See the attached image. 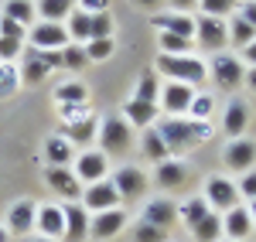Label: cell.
<instances>
[{"label": "cell", "mask_w": 256, "mask_h": 242, "mask_svg": "<svg viewBox=\"0 0 256 242\" xmlns=\"http://www.w3.org/2000/svg\"><path fill=\"white\" fill-rule=\"evenodd\" d=\"M44 157H48V167H68L72 164V143L65 140V137H52V140L44 143Z\"/></svg>", "instance_id": "cell-25"}, {"label": "cell", "mask_w": 256, "mask_h": 242, "mask_svg": "<svg viewBox=\"0 0 256 242\" xmlns=\"http://www.w3.org/2000/svg\"><path fill=\"white\" fill-rule=\"evenodd\" d=\"M96 130H99V123L92 120V116H86V120H79V123H68V126L62 130V137L68 143H89L96 137Z\"/></svg>", "instance_id": "cell-27"}, {"label": "cell", "mask_w": 256, "mask_h": 242, "mask_svg": "<svg viewBox=\"0 0 256 242\" xmlns=\"http://www.w3.org/2000/svg\"><path fill=\"white\" fill-rule=\"evenodd\" d=\"M0 242H7V229L4 225H0Z\"/></svg>", "instance_id": "cell-54"}, {"label": "cell", "mask_w": 256, "mask_h": 242, "mask_svg": "<svg viewBox=\"0 0 256 242\" xmlns=\"http://www.w3.org/2000/svg\"><path fill=\"white\" fill-rule=\"evenodd\" d=\"M242 82H246L250 89H256V65H253V68H250V72H246V79H242Z\"/></svg>", "instance_id": "cell-52"}, {"label": "cell", "mask_w": 256, "mask_h": 242, "mask_svg": "<svg viewBox=\"0 0 256 242\" xmlns=\"http://www.w3.org/2000/svg\"><path fill=\"white\" fill-rule=\"evenodd\" d=\"M178 212H181V219L188 222V229H195V225L208 215V202H205V198H192L188 205H181Z\"/></svg>", "instance_id": "cell-36"}, {"label": "cell", "mask_w": 256, "mask_h": 242, "mask_svg": "<svg viewBox=\"0 0 256 242\" xmlns=\"http://www.w3.org/2000/svg\"><path fill=\"white\" fill-rule=\"evenodd\" d=\"M96 38H113V17H110V10L89 14V41H96Z\"/></svg>", "instance_id": "cell-35"}, {"label": "cell", "mask_w": 256, "mask_h": 242, "mask_svg": "<svg viewBox=\"0 0 256 242\" xmlns=\"http://www.w3.org/2000/svg\"><path fill=\"white\" fill-rule=\"evenodd\" d=\"M236 188H239V198H250V202H253L256 198V171H246Z\"/></svg>", "instance_id": "cell-45"}, {"label": "cell", "mask_w": 256, "mask_h": 242, "mask_svg": "<svg viewBox=\"0 0 256 242\" xmlns=\"http://www.w3.org/2000/svg\"><path fill=\"white\" fill-rule=\"evenodd\" d=\"M168 3L174 7L178 14H188V10H195V7H198V0H168Z\"/></svg>", "instance_id": "cell-49"}, {"label": "cell", "mask_w": 256, "mask_h": 242, "mask_svg": "<svg viewBox=\"0 0 256 242\" xmlns=\"http://www.w3.org/2000/svg\"><path fill=\"white\" fill-rule=\"evenodd\" d=\"M113 55V38H96L86 44V58L89 61H106Z\"/></svg>", "instance_id": "cell-39"}, {"label": "cell", "mask_w": 256, "mask_h": 242, "mask_svg": "<svg viewBox=\"0 0 256 242\" xmlns=\"http://www.w3.org/2000/svg\"><path fill=\"white\" fill-rule=\"evenodd\" d=\"M34 215H38V205L28 202V198H20V202L10 205V212H7V232H14V236H28L31 229H34Z\"/></svg>", "instance_id": "cell-15"}, {"label": "cell", "mask_w": 256, "mask_h": 242, "mask_svg": "<svg viewBox=\"0 0 256 242\" xmlns=\"http://www.w3.org/2000/svg\"><path fill=\"white\" fill-rule=\"evenodd\" d=\"M250 232H253V215H250V208H229L226 215H222V236H229V242H242L250 239Z\"/></svg>", "instance_id": "cell-13"}, {"label": "cell", "mask_w": 256, "mask_h": 242, "mask_svg": "<svg viewBox=\"0 0 256 242\" xmlns=\"http://www.w3.org/2000/svg\"><path fill=\"white\" fill-rule=\"evenodd\" d=\"M212 79H216L218 89H226V92H232L242 85L246 79V68H242V61L236 55H226V51H218L216 58H212Z\"/></svg>", "instance_id": "cell-4"}, {"label": "cell", "mask_w": 256, "mask_h": 242, "mask_svg": "<svg viewBox=\"0 0 256 242\" xmlns=\"http://www.w3.org/2000/svg\"><path fill=\"white\" fill-rule=\"evenodd\" d=\"M212 109H216V99L212 96H195V102H192V120H208L212 116Z\"/></svg>", "instance_id": "cell-42"}, {"label": "cell", "mask_w": 256, "mask_h": 242, "mask_svg": "<svg viewBox=\"0 0 256 242\" xmlns=\"http://www.w3.org/2000/svg\"><path fill=\"white\" fill-rule=\"evenodd\" d=\"M34 3L31 0H7L4 3V17H10V20H18L20 27H34L38 20H34Z\"/></svg>", "instance_id": "cell-26"}, {"label": "cell", "mask_w": 256, "mask_h": 242, "mask_svg": "<svg viewBox=\"0 0 256 242\" xmlns=\"http://www.w3.org/2000/svg\"><path fill=\"white\" fill-rule=\"evenodd\" d=\"M160 96V75L154 72V68H144V75H140L137 82V92H134V99L140 102H154Z\"/></svg>", "instance_id": "cell-29"}, {"label": "cell", "mask_w": 256, "mask_h": 242, "mask_svg": "<svg viewBox=\"0 0 256 242\" xmlns=\"http://www.w3.org/2000/svg\"><path fill=\"white\" fill-rule=\"evenodd\" d=\"M195 38L202 48H208V51H218V48H226L229 44V27H226V20L218 17H195Z\"/></svg>", "instance_id": "cell-7"}, {"label": "cell", "mask_w": 256, "mask_h": 242, "mask_svg": "<svg viewBox=\"0 0 256 242\" xmlns=\"http://www.w3.org/2000/svg\"><path fill=\"white\" fill-rule=\"evenodd\" d=\"M130 143H134V130H130V123L123 120V116H106L102 120V126H99V150L106 157L126 154Z\"/></svg>", "instance_id": "cell-3"}, {"label": "cell", "mask_w": 256, "mask_h": 242, "mask_svg": "<svg viewBox=\"0 0 256 242\" xmlns=\"http://www.w3.org/2000/svg\"><path fill=\"white\" fill-rule=\"evenodd\" d=\"M110 181H113V188H116L120 202H137L140 195L147 191V174H144L140 167H120Z\"/></svg>", "instance_id": "cell-8"}, {"label": "cell", "mask_w": 256, "mask_h": 242, "mask_svg": "<svg viewBox=\"0 0 256 242\" xmlns=\"http://www.w3.org/2000/svg\"><path fill=\"white\" fill-rule=\"evenodd\" d=\"M31 242H55V239H44V236H41V239H31Z\"/></svg>", "instance_id": "cell-55"}, {"label": "cell", "mask_w": 256, "mask_h": 242, "mask_svg": "<svg viewBox=\"0 0 256 242\" xmlns=\"http://www.w3.org/2000/svg\"><path fill=\"white\" fill-rule=\"evenodd\" d=\"M198 7H202V14H205V17H218V20H226L229 14H232L236 0H198Z\"/></svg>", "instance_id": "cell-38"}, {"label": "cell", "mask_w": 256, "mask_h": 242, "mask_svg": "<svg viewBox=\"0 0 256 242\" xmlns=\"http://www.w3.org/2000/svg\"><path fill=\"white\" fill-rule=\"evenodd\" d=\"M134 3H137V7H144V10H150V14H154V10H158L160 3H164V0H134Z\"/></svg>", "instance_id": "cell-50"}, {"label": "cell", "mask_w": 256, "mask_h": 242, "mask_svg": "<svg viewBox=\"0 0 256 242\" xmlns=\"http://www.w3.org/2000/svg\"><path fill=\"white\" fill-rule=\"evenodd\" d=\"M158 184L160 188H181V184L188 181V167L181 161H164V164H158Z\"/></svg>", "instance_id": "cell-24"}, {"label": "cell", "mask_w": 256, "mask_h": 242, "mask_svg": "<svg viewBox=\"0 0 256 242\" xmlns=\"http://www.w3.org/2000/svg\"><path fill=\"white\" fill-rule=\"evenodd\" d=\"M123 120L130 126H150L158 120V102H140V99H130L126 109H123Z\"/></svg>", "instance_id": "cell-22"}, {"label": "cell", "mask_w": 256, "mask_h": 242, "mask_svg": "<svg viewBox=\"0 0 256 242\" xmlns=\"http://www.w3.org/2000/svg\"><path fill=\"white\" fill-rule=\"evenodd\" d=\"M28 41H31V48H38V51H62V48L68 44V31H65L62 24H52V20H38V24L28 31Z\"/></svg>", "instance_id": "cell-6"}, {"label": "cell", "mask_w": 256, "mask_h": 242, "mask_svg": "<svg viewBox=\"0 0 256 242\" xmlns=\"http://www.w3.org/2000/svg\"><path fill=\"white\" fill-rule=\"evenodd\" d=\"M226 27H229V41H232L236 48H246V44H253V41H256V27H250L242 17L229 20Z\"/></svg>", "instance_id": "cell-33"}, {"label": "cell", "mask_w": 256, "mask_h": 242, "mask_svg": "<svg viewBox=\"0 0 256 242\" xmlns=\"http://www.w3.org/2000/svg\"><path fill=\"white\" fill-rule=\"evenodd\" d=\"M174 219H178V205L168 202V198H158V202H150L147 208H144V222L158 225V229H164V232H168V225H174Z\"/></svg>", "instance_id": "cell-20"}, {"label": "cell", "mask_w": 256, "mask_h": 242, "mask_svg": "<svg viewBox=\"0 0 256 242\" xmlns=\"http://www.w3.org/2000/svg\"><path fill=\"white\" fill-rule=\"evenodd\" d=\"M65 31H68V41H86V44H89V14L76 7V10H72V20H68V27H65Z\"/></svg>", "instance_id": "cell-34"}, {"label": "cell", "mask_w": 256, "mask_h": 242, "mask_svg": "<svg viewBox=\"0 0 256 242\" xmlns=\"http://www.w3.org/2000/svg\"><path fill=\"white\" fill-rule=\"evenodd\" d=\"M134 239H137V242H168V232H164V229H158V225L140 222L137 232H134Z\"/></svg>", "instance_id": "cell-41"}, {"label": "cell", "mask_w": 256, "mask_h": 242, "mask_svg": "<svg viewBox=\"0 0 256 242\" xmlns=\"http://www.w3.org/2000/svg\"><path fill=\"white\" fill-rule=\"evenodd\" d=\"M150 24H154L158 31H168V34L195 38V17H192V14H154Z\"/></svg>", "instance_id": "cell-19"}, {"label": "cell", "mask_w": 256, "mask_h": 242, "mask_svg": "<svg viewBox=\"0 0 256 242\" xmlns=\"http://www.w3.org/2000/svg\"><path fill=\"white\" fill-rule=\"evenodd\" d=\"M222 157H226V167H229V171L246 174V171H253V164H256V143L236 137V140L226 147V154H222Z\"/></svg>", "instance_id": "cell-12"}, {"label": "cell", "mask_w": 256, "mask_h": 242, "mask_svg": "<svg viewBox=\"0 0 256 242\" xmlns=\"http://www.w3.org/2000/svg\"><path fill=\"white\" fill-rule=\"evenodd\" d=\"M250 215H253V225H256V198L250 202Z\"/></svg>", "instance_id": "cell-53"}, {"label": "cell", "mask_w": 256, "mask_h": 242, "mask_svg": "<svg viewBox=\"0 0 256 242\" xmlns=\"http://www.w3.org/2000/svg\"><path fill=\"white\" fill-rule=\"evenodd\" d=\"M246 123H250V109H246V102L232 99V102H229V109H226V116H222V130L236 140L239 133L246 130Z\"/></svg>", "instance_id": "cell-21"}, {"label": "cell", "mask_w": 256, "mask_h": 242, "mask_svg": "<svg viewBox=\"0 0 256 242\" xmlns=\"http://www.w3.org/2000/svg\"><path fill=\"white\" fill-rule=\"evenodd\" d=\"M34 225L41 229L44 239H58V236H65V212H62L58 205H44L34 215Z\"/></svg>", "instance_id": "cell-18"}, {"label": "cell", "mask_w": 256, "mask_h": 242, "mask_svg": "<svg viewBox=\"0 0 256 242\" xmlns=\"http://www.w3.org/2000/svg\"><path fill=\"white\" fill-rule=\"evenodd\" d=\"M160 99H164V109L171 116H184L195 102V85H184V82H168L160 89Z\"/></svg>", "instance_id": "cell-11"}, {"label": "cell", "mask_w": 256, "mask_h": 242, "mask_svg": "<svg viewBox=\"0 0 256 242\" xmlns=\"http://www.w3.org/2000/svg\"><path fill=\"white\" fill-rule=\"evenodd\" d=\"M123 225H126V212L110 208V212H99V215L89 219V236H92V239H113Z\"/></svg>", "instance_id": "cell-16"}, {"label": "cell", "mask_w": 256, "mask_h": 242, "mask_svg": "<svg viewBox=\"0 0 256 242\" xmlns=\"http://www.w3.org/2000/svg\"><path fill=\"white\" fill-rule=\"evenodd\" d=\"M86 48H79V44H65V48H62V65H65V68H82V65H86Z\"/></svg>", "instance_id": "cell-40"}, {"label": "cell", "mask_w": 256, "mask_h": 242, "mask_svg": "<svg viewBox=\"0 0 256 242\" xmlns=\"http://www.w3.org/2000/svg\"><path fill=\"white\" fill-rule=\"evenodd\" d=\"M62 212H65V236H68V242H86L89 239V212H86L79 202H68Z\"/></svg>", "instance_id": "cell-17"}, {"label": "cell", "mask_w": 256, "mask_h": 242, "mask_svg": "<svg viewBox=\"0 0 256 242\" xmlns=\"http://www.w3.org/2000/svg\"><path fill=\"white\" fill-rule=\"evenodd\" d=\"M24 55H28V65H24V82H28V85H38V82L48 75V68L41 65V58H38V51H34V48H28Z\"/></svg>", "instance_id": "cell-37"}, {"label": "cell", "mask_w": 256, "mask_h": 242, "mask_svg": "<svg viewBox=\"0 0 256 242\" xmlns=\"http://www.w3.org/2000/svg\"><path fill=\"white\" fill-rule=\"evenodd\" d=\"M24 51V41L18 38H0V61H14Z\"/></svg>", "instance_id": "cell-43"}, {"label": "cell", "mask_w": 256, "mask_h": 242, "mask_svg": "<svg viewBox=\"0 0 256 242\" xmlns=\"http://www.w3.org/2000/svg\"><path fill=\"white\" fill-rule=\"evenodd\" d=\"M44 181L52 184V191H58L62 198H68V202H79L82 198V184L68 167H48L44 171Z\"/></svg>", "instance_id": "cell-14"}, {"label": "cell", "mask_w": 256, "mask_h": 242, "mask_svg": "<svg viewBox=\"0 0 256 242\" xmlns=\"http://www.w3.org/2000/svg\"><path fill=\"white\" fill-rule=\"evenodd\" d=\"M205 202L212 205V208H218V212L236 208L239 205L236 181H229V178H208V184H205Z\"/></svg>", "instance_id": "cell-10"}, {"label": "cell", "mask_w": 256, "mask_h": 242, "mask_svg": "<svg viewBox=\"0 0 256 242\" xmlns=\"http://www.w3.org/2000/svg\"><path fill=\"white\" fill-rule=\"evenodd\" d=\"M79 3V10L86 14H102V10H110V0H76Z\"/></svg>", "instance_id": "cell-46"}, {"label": "cell", "mask_w": 256, "mask_h": 242, "mask_svg": "<svg viewBox=\"0 0 256 242\" xmlns=\"http://www.w3.org/2000/svg\"><path fill=\"white\" fill-rule=\"evenodd\" d=\"M144 154H147L154 164L171 161V154H168V147H164V140H160L158 130H147V133H144Z\"/></svg>", "instance_id": "cell-31"}, {"label": "cell", "mask_w": 256, "mask_h": 242, "mask_svg": "<svg viewBox=\"0 0 256 242\" xmlns=\"http://www.w3.org/2000/svg\"><path fill=\"white\" fill-rule=\"evenodd\" d=\"M154 72L158 75H168L171 82H184V85H198V82H205V75H208L205 61H198L195 55H158Z\"/></svg>", "instance_id": "cell-2"}, {"label": "cell", "mask_w": 256, "mask_h": 242, "mask_svg": "<svg viewBox=\"0 0 256 242\" xmlns=\"http://www.w3.org/2000/svg\"><path fill=\"white\" fill-rule=\"evenodd\" d=\"M24 34H28V27H20L18 20H10V17H4V14H0V38H18V41H24Z\"/></svg>", "instance_id": "cell-44"}, {"label": "cell", "mask_w": 256, "mask_h": 242, "mask_svg": "<svg viewBox=\"0 0 256 242\" xmlns=\"http://www.w3.org/2000/svg\"><path fill=\"white\" fill-rule=\"evenodd\" d=\"M239 17L246 20L250 27H256V0H246V7H242V14H239Z\"/></svg>", "instance_id": "cell-48"}, {"label": "cell", "mask_w": 256, "mask_h": 242, "mask_svg": "<svg viewBox=\"0 0 256 242\" xmlns=\"http://www.w3.org/2000/svg\"><path fill=\"white\" fill-rule=\"evenodd\" d=\"M242 58L250 61V65H256V41H253V44H246V48H242Z\"/></svg>", "instance_id": "cell-51"}, {"label": "cell", "mask_w": 256, "mask_h": 242, "mask_svg": "<svg viewBox=\"0 0 256 242\" xmlns=\"http://www.w3.org/2000/svg\"><path fill=\"white\" fill-rule=\"evenodd\" d=\"M55 99L62 106H82V102L89 99V89L82 82H62L58 89H55Z\"/></svg>", "instance_id": "cell-30"}, {"label": "cell", "mask_w": 256, "mask_h": 242, "mask_svg": "<svg viewBox=\"0 0 256 242\" xmlns=\"http://www.w3.org/2000/svg\"><path fill=\"white\" fill-rule=\"evenodd\" d=\"M79 205L86 208V212H110V208H116L120 205V195H116V188H113V181L106 178V181H96V184H86L82 188V198Z\"/></svg>", "instance_id": "cell-5"}, {"label": "cell", "mask_w": 256, "mask_h": 242, "mask_svg": "<svg viewBox=\"0 0 256 242\" xmlns=\"http://www.w3.org/2000/svg\"><path fill=\"white\" fill-rule=\"evenodd\" d=\"M158 44H160V55H188V51H192V38L168 34V31L158 34Z\"/></svg>", "instance_id": "cell-32"}, {"label": "cell", "mask_w": 256, "mask_h": 242, "mask_svg": "<svg viewBox=\"0 0 256 242\" xmlns=\"http://www.w3.org/2000/svg\"><path fill=\"white\" fill-rule=\"evenodd\" d=\"M192 232H195L198 242H218V239H222V215H218V212H208Z\"/></svg>", "instance_id": "cell-28"}, {"label": "cell", "mask_w": 256, "mask_h": 242, "mask_svg": "<svg viewBox=\"0 0 256 242\" xmlns=\"http://www.w3.org/2000/svg\"><path fill=\"white\" fill-rule=\"evenodd\" d=\"M106 171H110V157L102 150H86V154L76 157V178L86 184L106 181Z\"/></svg>", "instance_id": "cell-9"}, {"label": "cell", "mask_w": 256, "mask_h": 242, "mask_svg": "<svg viewBox=\"0 0 256 242\" xmlns=\"http://www.w3.org/2000/svg\"><path fill=\"white\" fill-rule=\"evenodd\" d=\"M14 82H18V72H10V68H0V96H7V92L14 89Z\"/></svg>", "instance_id": "cell-47"}, {"label": "cell", "mask_w": 256, "mask_h": 242, "mask_svg": "<svg viewBox=\"0 0 256 242\" xmlns=\"http://www.w3.org/2000/svg\"><path fill=\"white\" fill-rule=\"evenodd\" d=\"M34 10L41 14V20H52V24H62L76 10V0H38Z\"/></svg>", "instance_id": "cell-23"}, {"label": "cell", "mask_w": 256, "mask_h": 242, "mask_svg": "<svg viewBox=\"0 0 256 242\" xmlns=\"http://www.w3.org/2000/svg\"><path fill=\"white\" fill-rule=\"evenodd\" d=\"M160 140L168 147V154H184L192 150L195 143L208 140L212 137V126L205 120H184V116H168V120L158 126Z\"/></svg>", "instance_id": "cell-1"}]
</instances>
